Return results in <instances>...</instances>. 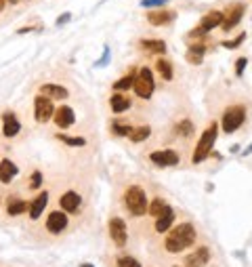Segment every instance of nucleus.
Here are the masks:
<instances>
[{"mask_svg":"<svg viewBox=\"0 0 252 267\" xmlns=\"http://www.w3.org/2000/svg\"><path fill=\"white\" fill-rule=\"evenodd\" d=\"M204 55H206V47H204V44H193V47L187 49L185 59L189 63H193V66H200V63L204 61Z\"/></svg>","mask_w":252,"mask_h":267,"instance_id":"obj_22","label":"nucleus"},{"mask_svg":"<svg viewBox=\"0 0 252 267\" xmlns=\"http://www.w3.org/2000/svg\"><path fill=\"white\" fill-rule=\"evenodd\" d=\"M48 204V192H42V194H38L34 200H32V204H30V219H38L42 215V211L47 208Z\"/></svg>","mask_w":252,"mask_h":267,"instance_id":"obj_19","label":"nucleus"},{"mask_svg":"<svg viewBox=\"0 0 252 267\" xmlns=\"http://www.w3.org/2000/svg\"><path fill=\"white\" fill-rule=\"evenodd\" d=\"M80 267H94V265H93V263H82Z\"/></svg>","mask_w":252,"mask_h":267,"instance_id":"obj_40","label":"nucleus"},{"mask_svg":"<svg viewBox=\"0 0 252 267\" xmlns=\"http://www.w3.org/2000/svg\"><path fill=\"white\" fill-rule=\"evenodd\" d=\"M19 131H21V124H19V120L15 118V114L4 112L2 114V133H4V137H15V135H19Z\"/></svg>","mask_w":252,"mask_h":267,"instance_id":"obj_15","label":"nucleus"},{"mask_svg":"<svg viewBox=\"0 0 252 267\" xmlns=\"http://www.w3.org/2000/svg\"><path fill=\"white\" fill-rule=\"evenodd\" d=\"M223 19H225V13H223V11H208L206 15L202 17L200 28L204 30L206 34H210V30H214V28H220Z\"/></svg>","mask_w":252,"mask_h":267,"instance_id":"obj_13","label":"nucleus"},{"mask_svg":"<svg viewBox=\"0 0 252 267\" xmlns=\"http://www.w3.org/2000/svg\"><path fill=\"white\" fill-rule=\"evenodd\" d=\"M151 135V129L147 124L145 126H135V129L130 131V135H128V139L132 143H141V141H145V139H147Z\"/></svg>","mask_w":252,"mask_h":267,"instance_id":"obj_26","label":"nucleus"},{"mask_svg":"<svg viewBox=\"0 0 252 267\" xmlns=\"http://www.w3.org/2000/svg\"><path fill=\"white\" fill-rule=\"evenodd\" d=\"M124 206L132 217H143L149 211V200H147L145 189L139 185H130L124 194Z\"/></svg>","mask_w":252,"mask_h":267,"instance_id":"obj_2","label":"nucleus"},{"mask_svg":"<svg viewBox=\"0 0 252 267\" xmlns=\"http://www.w3.org/2000/svg\"><path fill=\"white\" fill-rule=\"evenodd\" d=\"M164 2H166V0H143V6H162Z\"/></svg>","mask_w":252,"mask_h":267,"instance_id":"obj_36","label":"nucleus"},{"mask_svg":"<svg viewBox=\"0 0 252 267\" xmlns=\"http://www.w3.org/2000/svg\"><path fill=\"white\" fill-rule=\"evenodd\" d=\"M176 19V13L174 11H168V9H158V11H149L147 13V21L149 25H156V28H162V25H168Z\"/></svg>","mask_w":252,"mask_h":267,"instance_id":"obj_10","label":"nucleus"},{"mask_svg":"<svg viewBox=\"0 0 252 267\" xmlns=\"http://www.w3.org/2000/svg\"><path fill=\"white\" fill-rule=\"evenodd\" d=\"M174 133L176 135H181V137H191L193 135V124H191V120H181L179 124L174 126Z\"/></svg>","mask_w":252,"mask_h":267,"instance_id":"obj_29","label":"nucleus"},{"mask_svg":"<svg viewBox=\"0 0 252 267\" xmlns=\"http://www.w3.org/2000/svg\"><path fill=\"white\" fill-rule=\"evenodd\" d=\"M34 116L38 122H48L50 118L55 116V107H53V99L44 97V95L38 93V97L34 99Z\"/></svg>","mask_w":252,"mask_h":267,"instance_id":"obj_7","label":"nucleus"},{"mask_svg":"<svg viewBox=\"0 0 252 267\" xmlns=\"http://www.w3.org/2000/svg\"><path fill=\"white\" fill-rule=\"evenodd\" d=\"M9 2H11V4H17V2H19V0H9Z\"/></svg>","mask_w":252,"mask_h":267,"instance_id":"obj_41","label":"nucleus"},{"mask_svg":"<svg viewBox=\"0 0 252 267\" xmlns=\"http://www.w3.org/2000/svg\"><path fill=\"white\" fill-rule=\"evenodd\" d=\"M67 227V215L65 211H53L47 219V230L50 234H61Z\"/></svg>","mask_w":252,"mask_h":267,"instance_id":"obj_11","label":"nucleus"},{"mask_svg":"<svg viewBox=\"0 0 252 267\" xmlns=\"http://www.w3.org/2000/svg\"><path fill=\"white\" fill-rule=\"evenodd\" d=\"M61 208L65 213H76L80 208V202H82V198H80V194H76V192H72V189H69V192H65L61 196Z\"/></svg>","mask_w":252,"mask_h":267,"instance_id":"obj_18","label":"nucleus"},{"mask_svg":"<svg viewBox=\"0 0 252 267\" xmlns=\"http://www.w3.org/2000/svg\"><path fill=\"white\" fill-rule=\"evenodd\" d=\"M19 173V168H17V164L9 160V158H4L2 162H0V181L4 183V185H9V183L15 179V175Z\"/></svg>","mask_w":252,"mask_h":267,"instance_id":"obj_17","label":"nucleus"},{"mask_svg":"<svg viewBox=\"0 0 252 267\" xmlns=\"http://www.w3.org/2000/svg\"><path fill=\"white\" fill-rule=\"evenodd\" d=\"M42 185V173L40 170H34L32 173V179H30V189H38Z\"/></svg>","mask_w":252,"mask_h":267,"instance_id":"obj_34","label":"nucleus"},{"mask_svg":"<svg viewBox=\"0 0 252 267\" xmlns=\"http://www.w3.org/2000/svg\"><path fill=\"white\" fill-rule=\"evenodd\" d=\"M135 78H137V76H135V72H130L128 76H124V78H120V80H116V82H113V91H128V88H132V86H135Z\"/></svg>","mask_w":252,"mask_h":267,"instance_id":"obj_27","label":"nucleus"},{"mask_svg":"<svg viewBox=\"0 0 252 267\" xmlns=\"http://www.w3.org/2000/svg\"><path fill=\"white\" fill-rule=\"evenodd\" d=\"M156 69H158V74H160V76H162V78L166 80V82L173 80L174 72H173V63H170L168 59H162V57H160V59L156 61Z\"/></svg>","mask_w":252,"mask_h":267,"instance_id":"obj_24","label":"nucleus"},{"mask_svg":"<svg viewBox=\"0 0 252 267\" xmlns=\"http://www.w3.org/2000/svg\"><path fill=\"white\" fill-rule=\"evenodd\" d=\"M4 4H6V0H0V11L4 9Z\"/></svg>","mask_w":252,"mask_h":267,"instance_id":"obj_39","label":"nucleus"},{"mask_svg":"<svg viewBox=\"0 0 252 267\" xmlns=\"http://www.w3.org/2000/svg\"><path fill=\"white\" fill-rule=\"evenodd\" d=\"M217 135H219V124L217 122H210V126L200 135V141L195 145L193 150V156H191V162L193 164H200L204 162L208 156H210V151L214 148V141H217Z\"/></svg>","mask_w":252,"mask_h":267,"instance_id":"obj_3","label":"nucleus"},{"mask_svg":"<svg viewBox=\"0 0 252 267\" xmlns=\"http://www.w3.org/2000/svg\"><path fill=\"white\" fill-rule=\"evenodd\" d=\"M246 66H248V59H246V57H239V59L236 61V76H237V78L244 74Z\"/></svg>","mask_w":252,"mask_h":267,"instance_id":"obj_35","label":"nucleus"},{"mask_svg":"<svg viewBox=\"0 0 252 267\" xmlns=\"http://www.w3.org/2000/svg\"><path fill=\"white\" fill-rule=\"evenodd\" d=\"M135 93L137 97L141 99H149L156 91V82H154V74H151L149 67H141L137 72V78H135Z\"/></svg>","mask_w":252,"mask_h":267,"instance_id":"obj_5","label":"nucleus"},{"mask_svg":"<svg viewBox=\"0 0 252 267\" xmlns=\"http://www.w3.org/2000/svg\"><path fill=\"white\" fill-rule=\"evenodd\" d=\"M40 95H44V97H48V99H67L69 97V93H67L65 86L53 84V82L40 84Z\"/></svg>","mask_w":252,"mask_h":267,"instance_id":"obj_16","label":"nucleus"},{"mask_svg":"<svg viewBox=\"0 0 252 267\" xmlns=\"http://www.w3.org/2000/svg\"><path fill=\"white\" fill-rule=\"evenodd\" d=\"M110 107H111L113 114H122L130 107V99L122 93H116V95H111L110 97Z\"/></svg>","mask_w":252,"mask_h":267,"instance_id":"obj_21","label":"nucleus"},{"mask_svg":"<svg viewBox=\"0 0 252 267\" xmlns=\"http://www.w3.org/2000/svg\"><path fill=\"white\" fill-rule=\"evenodd\" d=\"M248 154H252V143H250V145H248V148H246V150H244V156H248Z\"/></svg>","mask_w":252,"mask_h":267,"instance_id":"obj_38","label":"nucleus"},{"mask_svg":"<svg viewBox=\"0 0 252 267\" xmlns=\"http://www.w3.org/2000/svg\"><path fill=\"white\" fill-rule=\"evenodd\" d=\"M173 221H174V208L168 206L166 211L160 215V217H156V232H158V234L168 232L170 225H173Z\"/></svg>","mask_w":252,"mask_h":267,"instance_id":"obj_20","label":"nucleus"},{"mask_svg":"<svg viewBox=\"0 0 252 267\" xmlns=\"http://www.w3.org/2000/svg\"><path fill=\"white\" fill-rule=\"evenodd\" d=\"M67 19H69V15H67V13H65V15H61V19H57V25H59V23H65V21H67Z\"/></svg>","mask_w":252,"mask_h":267,"instance_id":"obj_37","label":"nucleus"},{"mask_svg":"<svg viewBox=\"0 0 252 267\" xmlns=\"http://www.w3.org/2000/svg\"><path fill=\"white\" fill-rule=\"evenodd\" d=\"M143 50H147V53H154V55H164L166 53V42L164 40H141Z\"/></svg>","mask_w":252,"mask_h":267,"instance_id":"obj_23","label":"nucleus"},{"mask_svg":"<svg viewBox=\"0 0 252 267\" xmlns=\"http://www.w3.org/2000/svg\"><path fill=\"white\" fill-rule=\"evenodd\" d=\"M246 120V107L244 105H229L220 116V129L227 135L236 133Z\"/></svg>","mask_w":252,"mask_h":267,"instance_id":"obj_4","label":"nucleus"},{"mask_svg":"<svg viewBox=\"0 0 252 267\" xmlns=\"http://www.w3.org/2000/svg\"><path fill=\"white\" fill-rule=\"evenodd\" d=\"M149 160L160 168H166V167H176L181 162V156L179 151L174 150H158V151H151L149 154Z\"/></svg>","mask_w":252,"mask_h":267,"instance_id":"obj_8","label":"nucleus"},{"mask_svg":"<svg viewBox=\"0 0 252 267\" xmlns=\"http://www.w3.org/2000/svg\"><path fill=\"white\" fill-rule=\"evenodd\" d=\"M166 208H168V202L166 200H164V198H154V200L149 202V211L147 213L151 215V217H160Z\"/></svg>","mask_w":252,"mask_h":267,"instance_id":"obj_28","label":"nucleus"},{"mask_svg":"<svg viewBox=\"0 0 252 267\" xmlns=\"http://www.w3.org/2000/svg\"><path fill=\"white\" fill-rule=\"evenodd\" d=\"M110 238H111L113 244L120 246V249L128 242V230H126L124 219H120V217H111L110 219Z\"/></svg>","mask_w":252,"mask_h":267,"instance_id":"obj_9","label":"nucleus"},{"mask_svg":"<svg viewBox=\"0 0 252 267\" xmlns=\"http://www.w3.org/2000/svg\"><path fill=\"white\" fill-rule=\"evenodd\" d=\"M118 267H141V263L137 261V259H132V257H120L118 259Z\"/></svg>","mask_w":252,"mask_h":267,"instance_id":"obj_32","label":"nucleus"},{"mask_svg":"<svg viewBox=\"0 0 252 267\" xmlns=\"http://www.w3.org/2000/svg\"><path fill=\"white\" fill-rule=\"evenodd\" d=\"M244 40H246V34H239V36L233 38V40H225V42H223V47H225V49H237Z\"/></svg>","mask_w":252,"mask_h":267,"instance_id":"obj_33","label":"nucleus"},{"mask_svg":"<svg viewBox=\"0 0 252 267\" xmlns=\"http://www.w3.org/2000/svg\"><path fill=\"white\" fill-rule=\"evenodd\" d=\"M244 13H246V4L244 2H233L227 6V11H225V19H223V23H220V30L225 32H231L233 28H237L239 21H242V17H244Z\"/></svg>","mask_w":252,"mask_h":267,"instance_id":"obj_6","label":"nucleus"},{"mask_svg":"<svg viewBox=\"0 0 252 267\" xmlns=\"http://www.w3.org/2000/svg\"><path fill=\"white\" fill-rule=\"evenodd\" d=\"M174 267H176V265H174Z\"/></svg>","mask_w":252,"mask_h":267,"instance_id":"obj_42","label":"nucleus"},{"mask_svg":"<svg viewBox=\"0 0 252 267\" xmlns=\"http://www.w3.org/2000/svg\"><path fill=\"white\" fill-rule=\"evenodd\" d=\"M208 261H210V250H208L206 246H200L191 255L185 257V267H206Z\"/></svg>","mask_w":252,"mask_h":267,"instance_id":"obj_12","label":"nucleus"},{"mask_svg":"<svg viewBox=\"0 0 252 267\" xmlns=\"http://www.w3.org/2000/svg\"><path fill=\"white\" fill-rule=\"evenodd\" d=\"M195 238H198V234H195V227L191 223H179L168 232L166 240H164V249L173 255H179L195 242Z\"/></svg>","mask_w":252,"mask_h":267,"instance_id":"obj_1","label":"nucleus"},{"mask_svg":"<svg viewBox=\"0 0 252 267\" xmlns=\"http://www.w3.org/2000/svg\"><path fill=\"white\" fill-rule=\"evenodd\" d=\"M111 131H113V135H118V137H128L130 131H132V126L126 124V122H120V120H113Z\"/></svg>","mask_w":252,"mask_h":267,"instance_id":"obj_30","label":"nucleus"},{"mask_svg":"<svg viewBox=\"0 0 252 267\" xmlns=\"http://www.w3.org/2000/svg\"><path fill=\"white\" fill-rule=\"evenodd\" d=\"M55 124L59 126V129H69L74 122H76V116H74V110L72 107H67V105H61L59 110H55Z\"/></svg>","mask_w":252,"mask_h":267,"instance_id":"obj_14","label":"nucleus"},{"mask_svg":"<svg viewBox=\"0 0 252 267\" xmlns=\"http://www.w3.org/2000/svg\"><path fill=\"white\" fill-rule=\"evenodd\" d=\"M28 202L25 200H11L9 204H6V215H11V217H17V215H23L28 211Z\"/></svg>","mask_w":252,"mask_h":267,"instance_id":"obj_25","label":"nucleus"},{"mask_svg":"<svg viewBox=\"0 0 252 267\" xmlns=\"http://www.w3.org/2000/svg\"><path fill=\"white\" fill-rule=\"evenodd\" d=\"M57 139L59 141H63L65 145H72V148H82V145H86V141L82 137H69V135H63V133H59L57 135Z\"/></svg>","mask_w":252,"mask_h":267,"instance_id":"obj_31","label":"nucleus"}]
</instances>
